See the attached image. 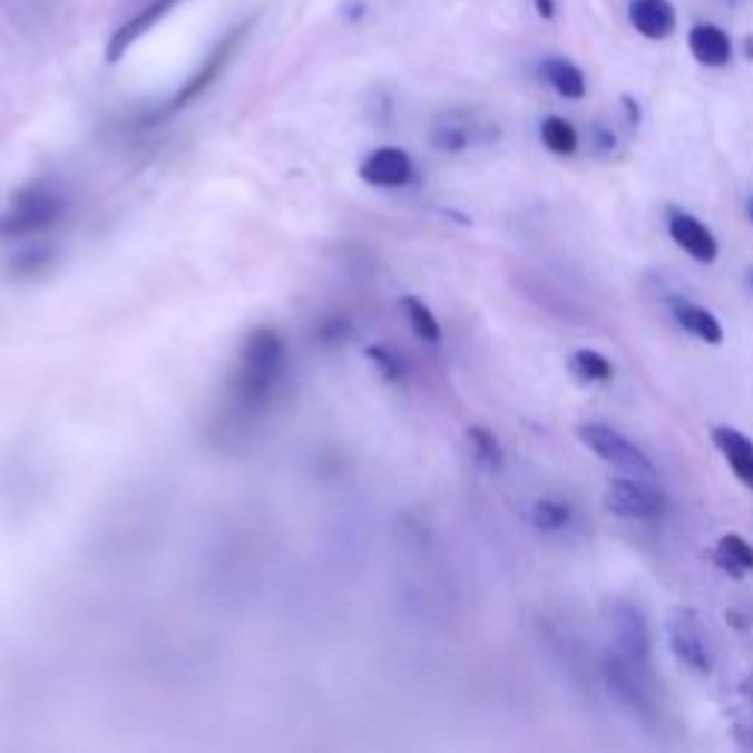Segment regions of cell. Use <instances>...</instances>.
<instances>
[{"label": "cell", "mask_w": 753, "mask_h": 753, "mask_svg": "<svg viewBox=\"0 0 753 753\" xmlns=\"http://www.w3.org/2000/svg\"><path fill=\"white\" fill-rule=\"evenodd\" d=\"M286 376V344L268 327L254 330L238 351L236 371L229 380V401L236 412L254 418L268 410Z\"/></svg>", "instance_id": "obj_1"}, {"label": "cell", "mask_w": 753, "mask_h": 753, "mask_svg": "<svg viewBox=\"0 0 753 753\" xmlns=\"http://www.w3.org/2000/svg\"><path fill=\"white\" fill-rule=\"evenodd\" d=\"M62 215V197L57 188L33 183L21 188L12 204L0 215V238H27L50 229Z\"/></svg>", "instance_id": "obj_2"}, {"label": "cell", "mask_w": 753, "mask_h": 753, "mask_svg": "<svg viewBox=\"0 0 753 753\" xmlns=\"http://www.w3.org/2000/svg\"><path fill=\"white\" fill-rule=\"evenodd\" d=\"M577 439H580L586 448L598 459H604L606 466L618 468L622 475L642 477V480H651L654 477V462L642 451L639 444H633L627 436H622L618 430L606 424H580L577 427Z\"/></svg>", "instance_id": "obj_3"}, {"label": "cell", "mask_w": 753, "mask_h": 753, "mask_svg": "<svg viewBox=\"0 0 753 753\" xmlns=\"http://www.w3.org/2000/svg\"><path fill=\"white\" fill-rule=\"evenodd\" d=\"M668 645H672V654L677 656V663L686 665L688 672H713L710 633H706L704 622L692 609H674L668 615Z\"/></svg>", "instance_id": "obj_4"}, {"label": "cell", "mask_w": 753, "mask_h": 753, "mask_svg": "<svg viewBox=\"0 0 753 753\" xmlns=\"http://www.w3.org/2000/svg\"><path fill=\"white\" fill-rule=\"evenodd\" d=\"M609 627L615 636V654H622L624 659L647 668L651 659V630H647L645 615L639 613V606L627 604V600H615L609 609Z\"/></svg>", "instance_id": "obj_5"}, {"label": "cell", "mask_w": 753, "mask_h": 753, "mask_svg": "<svg viewBox=\"0 0 753 753\" xmlns=\"http://www.w3.org/2000/svg\"><path fill=\"white\" fill-rule=\"evenodd\" d=\"M606 507L624 518H656L665 509V495L642 477H618L606 489Z\"/></svg>", "instance_id": "obj_6"}, {"label": "cell", "mask_w": 753, "mask_h": 753, "mask_svg": "<svg viewBox=\"0 0 753 753\" xmlns=\"http://www.w3.org/2000/svg\"><path fill=\"white\" fill-rule=\"evenodd\" d=\"M604 679L615 701H618L624 710H630L633 715L645 718V715L654 710L651 695H647L645 679H642V665L624 659L622 654H615L604 663Z\"/></svg>", "instance_id": "obj_7"}, {"label": "cell", "mask_w": 753, "mask_h": 753, "mask_svg": "<svg viewBox=\"0 0 753 753\" xmlns=\"http://www.w3.org/2000/svg\"><path fill=\"white\" fill-rule=\"evenodd\" d=\"M360 177L374 188H403L415 177V163L401 148H376L362 159Z\"/></svg>", "instance_id": "obj_8"}, {"label": "cell", "mask_w": 753, "mask_h": 753, "mask_svg": "<svg viewBox=\"0 0 753 753\" xmlns=\"http://www.w3.org/2000/svg\"><path fill=\"white\" fill-rule=\"evenodd\" d=\"M242 33H245V27H238L236 33H229L227 39H224L222 45L215 48L213 57L206 59V66L201 68V71H197V75L192 77V80H188L186 86H183V89L177 91V95H174L172 100H168V104H165V109L159 115H156L154 121H159V118H165V115L177 113V109H183V107H186V104H192V100H195L197 95H204V91L209 89V86H213L215 80H218V75H222V68L229 62V57H233V50H236V45H238V39H242Z\"/></svg>", "instance_id": "obj_9"}, {"label": "cell", "mask_w": 753, "mask_h": 753, "mask_svg": "<svg viewBox=\"0 0 753 753\" xmlns=\"http://www.w3.org/2000/svg\"><path fill=\"white\" fill-rule=\"evenodd\" d=\"M668 233H672L674 245L683 247L697 263H715L718 260V242H715L713 229L706 227L704 222H697L695 215L672 213Z\"/></svg>", "instance_id": "obj_10"}, {"label": "cell", "mask_w": 753, "mask_h": 753, "mask_svg": "<svg viewBox=\"0 0 753 753\" xmlns=\"http://www.w3.org/2000/svg\"><path fill=\"white\" fill-rule=\"evenodd\" d=\"M630 25L651 41L668 39L677 30V12L668 0H630Z\"/></svg>", "instance_id": "obj_11"}, {"label": "cell", "mask_w": 753, "mask_h": 753, "mask_svg": "<svg viewBox=\"0 0 753 753\" xmlns=\"http://www.w3.org/2000/svg\"><path fill=\"white\" fill-rule=\"evenodd\" d=\"M713 444L730 466V471L753 491V442L733 427H715Z\"/></svg>", "instance_id": "obj_12"}, {"label": "cell", "mask_w": 753, "mask_h": 753, "mask_svg": "<svg viewBox=\"0 0 753 753\" xmlns=\"http://www.w3.org/2000/svg\"><path fill=\"white\" fill-rule=\"evenodd\" d=\"M688 50L692 57L706 68H724L733 59V41L715 25H697L688 33Z\"/></svg>", "instance_id": "obj_13"}, {"label": "cell", "mask_w": 753, "mask_h": 753, "mask_svg": "<svg viewBox=\"0 0 753 753\" xmlns=\"http://www.w3.org/2000/svg\"><path fill=\"white\" fill-rule=\"evenodd\" d=\"M174 3H177V0H156V3H150L148 9H141L139 16L133 18V21H127V25H124L121 30L109 39V48H107L109 62H118V59H121L124 53H127V50H130L133 45L141 39V36L148 33L150 27H154L156 21L165 16Z\"/></svg>", "instance_id": "obj_14"}, {"label": "cell", "mask_w": 753, "mask_h": 753, "mask_svg": "<svg viewBox=\"0 0 753 753\" xmlns=\"http://www.w3.org/2000/svg\"><path fill=\"white\" fill-rule=\"evenodd\" d=\"M674 319L686 333H692L695 339L706 344H721L724 342V327H721V321L715 319L713 312L704 310V306H697V303L688 301H677L672 306Z\"/></svg>", "instance_id": "obj_15"}, {"label": "cell", "mask_w": 753, "mask_h": 753, "mask_svg": "<svg viewBox=\"0 0 753 753\" xmlns=\"http://www.w3.org/2000/svg\"><path fill=\"white\" fill-rule=\"evenodd\" d=\"M541 77L550 82V89L557 91L565 100H583L586 98V75L580 68L568 62V59L550 57L541 66Z\"/></svg>", "instance_id": "obj_16"}, {"label": "cell", "mask_w": 753, "mask_h": 753, "mask_svg": "<svg viewBox=\"0 0 753 753\" xmlns=\"http://www.w3.org/2000/svg\"><path fill=\"white\" fill-rule=\"evenodd\" d=\"M715 563L730 574V577H745L753 571V545L739 536V532H727L721 536L718 548H715Z\"/></svg>", "instance_id": "obj_17"}, {"label": "cell", "mask_w": 753, "mask_h": 753, "mask_svg": "<svg viewBox=\"0 0 753 753\" xmlns=\"http://www.w3.org/2000/svg\"><path fill=\"white\" fill-rule=\"evenodd\" d=\"M539 133H541V145L559 156H568L580 148V136H577V130H574V124L559 118V115H548V118L541 121Z\"/></svg>", "instance_id": "obj_18"}, {"label": "cell", "mask_w": 753, "mask_h": 753, "mask_svg": "<svg viewBox=\"0 0 753 753\" xmlns=\"http://www.w3.org/2000/svg\"><path fill=\"white\" fill-rule=\"evenodd\" d=\"M530 521L536 525V530L557 532V530H563L568 521H571V507H568V503H563V500H554V498L536 500V503H532V509H530Z\"/></svg>", "instance_id": "obj_19"}, {"label": "cell", "mask_w": 753, "mask_h": 753, "mask_svg": "<svg viewBox=\"0 0 753 753\" xmlns=\"http://www.w3.org/2000/svg\"><path fill=\"white\" fill-rule=\"evenodd\" d=\"M571 371L583 380H589V383H606L609 376H613V365L606 360L604 353L589 351V348H583L571 356Z\"/></svg>", "instance_id": "obj_20"}, {"label": "cell", "mask_w": 753, "mask_h": 753, "mask_svg": "<svg viewBox=\"0 0 753 753\" xmlns=\"http://www.w3.org/2000/svg\"><path fill=\"white\" fill-rule=\"evenodd\" d=\"M468 444H471V453H475L477 466L483 468L500 466V459H503L500 457V444L486 427H471V430H468Z\"/></svg>", "instance_id": "obj_21"}, {"label": "cell", "mask_w": 753, "mask_h": 753, "mask_svg": "<svg viewBox=\"0 0 753 753\" xmlns=\"http://www.w3.org/2000/svg\"><path fill=\"white\" fill-rule=\"evenodd\" d=\"M403 310H407V319H410L412 330H415L424 342H439V339H442V327H439V321H436V315L427 310L424 303L410 297V301H403Z\"/></svg>", "instance_id": "obj_22"}, {"label": "cell", "mask_w": 753, "mask_h": 753, "mask_svg": "<svg viewBox=\"0 0 753 753\" xmlns=\"http://www.w3.org/2000/svg\"><path fill=\"white\" fill-rule=\"evenodd\" d=\"M532 3H536V12H539L541 18H554L557 16V0H532Z\"/></svg>", "instance_id": "obj_23"}, {"label": "cell", "mask_w": 753, "mask_h": 753, "mask_svg": "<svg viewBox=\"0 0 753 753\" xmlns=\"http://www.w3.org/2000/svg\"><path fill=\"white\" fill-rule=\"evenodd\" d=\"M622 104L627 107V115H630V124H639V104L633 98H622Z\"/></svg>", "instance_id": "obj_24"}, {"label": "cell", "mask_w": 753, "mask_h": 753, "mask_svg": "<svg viewBox=\"0 0 753 753\" xmlns=\"http://www.w3.org/2000/svg\"><path fill=\"white\" fill-rule=\"evenodd\" d=\"M747 53H751V57H753V39H747Z\"/></svg>", "instance_id": "obj_25"}, {"label": "cell", "mask_w": 753, "mask_h": 753, "mask_svg": "<svg viewBox=\"0 0 753 753\" xmlns=\"http://www.w3.org/2000/svg\"><path fill=\"white\" fill-rule=\"evenodd\" d=\"M751 695H753V679H751Z\"/></svg>", "instance_id": "obj_26"}, {"label": "cell", "mask_w": 753, "mask_h": 753, "mask_svg": "<svg viewBox=\"0 0 753 753\" xmlns=\"http://www.w3.org/2000/svg\"><path fill=\"white\" fill-rule=\"evenodd\" d=\"M751 283H753V274H751Z\"/></svg>", "instance_id": "obj_27"}]
</instances>
